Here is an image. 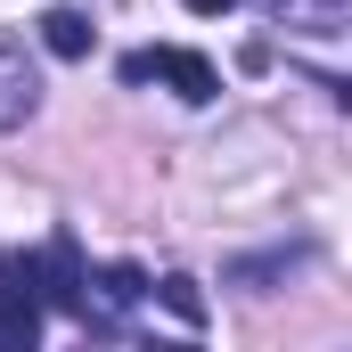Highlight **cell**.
Listing matches in <instances>:
<instances>
[{
  "instance_id": "52a82bcc",
  "label": "cell",
  "mask_w": 352,
  "mask_h": 352,
  "mask_svg": "<svg viewBox=\"0 0 352 352\" xmlns=\"http://www.w3.org/2000/svg\"><path fill=\"white\" fill-rule=\"evenodd\" d=\"M41 50L66 58V66L90 58V16H82V8H50V16H41Z\"/></svg>"
},
{
  "instance_id": "8992f818",
  "label": "cell",
  "mask_w": 352,
  "mask_h": 352,
  "mask_svg": "<svg viewBox=\"0 0 352 352\" xmlns=\"http://www.w3.org/2000/svg\"><path fill=\"white\" fill-rule=\"evenodd\" d=\"M295 263H311V246H270V254H246V263H230V287H254V295H270V278H287Z\"/></svg>"
},
{
  "instance_id": "9c48e42d",
  "label": "cell",
  "mask_w": 352,
  "mask_h": 352,
  "mask_svg": "<svg viewBox=\"0 0 352 352\" xmlns=\"http://www.w3.org/2000/svg\"><path fill=\"white\" fill-rule=\"evenodd\" d=\"M188 8H197V16H230L238 0H188Z\"/></svg>"
},
{
  "instance_id": "5b68a950",
  "label": "cell",
  "mask_w": 352,
  "mask_h": 352,
  "mask_svg": "<svg viewBox=\"0 0 352 352\" xmlns=\"http://www.w3.org/2000/svg\"><path fill=\"white\" fill-rule=\"evenodd\" d=\"M33 336H41V295L16 287V278H0V344H8V352H33Z\"/></svg>"
},
{
  "instance_id": "7a4b0ae2",
  "label": "cell",
  "mask_w": 352,
  "mask_h": 352,
  "mask_svg": "<svg viewBox=\"0 0 352 352\" xmlns=\"http://www.w3.org/2000/svg\"><path fill=\"white\" fill-rule=\"evenodd\" d=\"M123 82H173V98L205 107V98L221 90V74H213V58H197V50H131V58H123Z\"/></svg>"
},
{
  "instance_id": "3957f363",
  "label": "cell",
  "mask_w": 352,
  "mask_h": 352,
  "mask_svg": "<svg viewBox=\"0 0 352 352\" xmlns=\"http://www.w3.org/2000/svg\"><path fill=\"white\" fill-rule=\"evenodd\" d=\"M33 107H41V74H33L25 41H16V33H0V131L33 123Z\"/></svg>"
},
{
  "instance_id": "ba28073f",
  "label": "cell",
  "mask_w": 352,
  "mask_h": 352,
  "mask_svg": "<svg viewBox=\"0 0 352 352\" xmlns=\"http://www.w3.org/2000/svg\"><path fill=\"white\" fill-rule=\"evenodd\" d=\"M148 295H164L188 328H205V295H197V278H188V270H173V278H164V287H148Z\"/></svg>"
},
{
  "instance_id": "6da1fadb",
  "label": "cell",
  "mask_w": 352,
  "mask_h": 352,
  "mask_svg": "<svg viewBox=\"0 0 352 352\" xmlns=\"http://www.w3.org/2000/svg\"><path fill=\"white\" fill-rule=\"evenodd\" d=\"M148 295V270L140 263H107V270H82V303H74V320H82L90 336H115L123 328V311Z\"/></svg>"
},
{
  "instance_id": "277c9868",
  "label": "cell",
  "mask_w": 352,
  "mask_h": 352,
  "mask_svg": "<svg viewBox=\"0 0 352 352\" xmlns=\"http://www.w3.org/2000/svg\"><path fill=\"white\" fill-rule=\"evenodd\" d=\"M270 25H287V33H303V41H344L352 8L344 0H270Z\"/></svg>"
}]
</instances>
